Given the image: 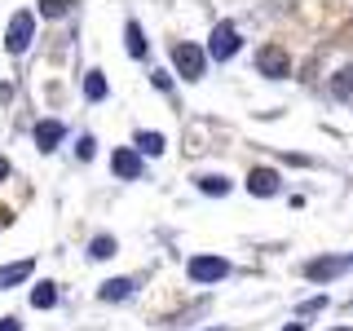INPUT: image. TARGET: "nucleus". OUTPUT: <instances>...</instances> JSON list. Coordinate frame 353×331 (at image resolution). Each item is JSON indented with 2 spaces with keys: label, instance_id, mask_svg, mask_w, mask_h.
Instances as JSON below:
<instances>
[{
  "label": "nucleus",
  "instance_id": "20",
  "mask_svg": "<svg viewBox=\"0 0 353 331\" xmlns=\"http://www.w3.org/2000/svg\"><path fill=\"white\" fill-rule=\"evenodd\" d=\"M75 154H80V159H93V154H97V141H93V137L84 132V137L75 141Z\"/></svg>",
  "mask_w": 353,
  "mask_h": 331
},
{
  "label": "nucleus",
  "instance_id": "23",
  "mask_svg": "<svg viewBox=\"0 0 353 331\" xmlns=\"http://www.w3.org/2000/svg\"><path fill=\"white\" fill-rule=\"evenodd\" d=\"M5 177H9V159H5V154H0V181H5Z\"/></svg>",
  "mask_w": 353,
  "mask_h": 331
},
{
  "label": "nucleus",
  "instance_id": "21",
  "mask_svg": "<svg viewBox=\"0 0 353 331\" xmlns=\"http://www.w3.org/2000/svg\"><path fill=\"white\" fill-rule=\"evenodd\" d=\"M318 309H327V296H314V301H305L301 314H318Z\"/></svg>",
  "mask_w": 353,
  "mask_h": 331
},
{
  "label": "nucleus",
  "instance_id": "26",
  "mask_svg": "<svg viewBox=\"0 0 353 331\" xmlns=\"http://www.w3.org/2000/svg\"><path fill=\"white\" fill-rule=\"evenodd\" d=\"M0 225H9V212H0Z\"/></svg>",
  "mask_w": 353,
  "mask_h": 331
},
{
  "label": "nucleus",
  "instance_id": "15",
  "mask_svg": "<svg viewBox=\"0 0 353 331\" xmlns=\"http://www.w3.org/2000/svg\"><path fill=\"white\" fill-rule=\"evenodd\" d=\"M84 97H88V102H102V97H106V75L102 71L84 75Z\"/></svg>",
  "mask_w": 353,
  "mask_h": 331
},
{
  "label": "nucleus",
  "instance_id": "19",
  "mask_svg": "<svg viewBox=\"0 0 353 331\" xmlns=\"http://www.w3.org/2000/svg\"><path fill=\"white\" fill-rule=\"evenodd\" d=\"M40 14H44V18H66V0H44Z\"/></svg>",
  "mask_w": 353,
  "mask_h": 331
},
{
  "label": "nucleus",
  "instance_id": "24",
  "mask_svg": "<svg viewBox=\"0 0 353 331\" xmlns=\"http://www.w3.org/2000/svg\"><path fill=\"white\" fill-rule=\"evenodd\" d=\"M9 93H14V88H9V84H0V102H9Z\"/></svg>",
  "mask_w": 353,
  "mask_h": 331
},
{
  "label": "nucleus",
  "instance_id": "11",
  "mask_svg": "<svg viewBox=\"0 0 353 331\" xmlns=\"http://www.w3.org/2000/svg\"><path fill=\"white\" fill-rule=\"evenodd\" d=\"M132 287H137L132 279H110V283H102V292H97V296H102V301H128Z\"/></svg>",
  "mask_w": 353,
  "mask_h": 331
},
{
  "label": "nucleus",
  "instance_id": "5",
  "mask_svg": "<svg viewBox=\"0 0 353 331\" xmlns=\"http://www.w3.org/2000/svg\"><path fill=\"white\" fill-rule=\"evenodd\" d=\"M185 274H190L194 283H221L230 274V265L221 261V257H194L190 265H185Z\"/></svg>",
  "mask_w": 353,
  "mask_h": 331
},
{
  "label": "nucleus",
  "instance_id": "2",
  "mask_svg": "<svg viewBox=\"0 0 353 331\" xmlns=\"http://www.w3.org/2000/svg\"><path fill=\"white\" fill-rule=\"evenodd\" d=\"M172 66L185 75V80H203V66H208V53L199 49V44L190 40H181V44H172Z\"/></svg>",
  "mask_w": 353,
  "mask_h": 331
},
{
  "label": "nucleus",
  "instance_id": "29",
  "mask_svg": "<svg viewBox=\"0 0 353 331\" xmlns=\"http://www.w3.org/2000/svg\"><path fill=\"white\" fill-rule=\"evenodd\" d=\"M349 265H353V257H349Z\"/></svg>",
  "mask_w": 353,
  "mask_h": 331
},
{
  "label": "nucleus",
  "instance_id": "18",
  "mask_svg": "<svg viewBox=\"0 0 353 331\" xmlns=\"http://www.w3.org/2000/svg\"><path fill=\"white\" fill-rule=\"evenodd\" d=\"M137 150L150 154V159H154V154H163V132H137Z\"/></svg>",
  "mask_w": 353,
  "mask_h": 331
},
{
  "label": "nucleus",
  "instance_id": "25",
  "mask_svg": "<svg viewBox=\"0 0 353 331\" xmlns=\"http://www.w3.org/2000/svg\"><path fill=\"white\" fill-rule=\"evenodd\" d=\"M283 331H305V327H301V323H292V327H283Z\"/></svg>",
  "mask_w": 353,
  "mask_h": 331
},
{
  "label": "nucleus",
  "instance_id": "7",
  "mask_svg": "<svg viewBox=\"0 0 353 331\" xmlns=\"http://www.w3.org/2000/svg\"><path fill=\"white\" fill-rule=\"evenodd\" d=\"M110 172H115L119 181H137V177H141V154L128 150V146H119L115 154H110Z\"/></svg>",
  "mask_w": 353,
  "mask_h": 331
},
{
  "label": "nucleus",
  "instance_id": "22",
  "mask_svg": "<svg viewBox=\"0 0 353 331\" xmlns=\"http://www.w3.org/2000/svg\"><path fill=\"white\" fill-rule=\"evenodd\" d=\"M0 331H22V323L18 318H0Z\"/></svg>",
  "mask_w": 353,
  "mask_h": 331
},
{
  "label": "nucleus",
  "instance_id": "16",
  "mask_svg": "<svg viewBox=\"0 0 353 331\" xmlns=\"http://www.w3.org/2000/svg\"><path fill=\"white\" fill-rule=\"evenodd\" d=\"M331 93H336V97H353V66H340V71L331 75Z\"/></svg>",
  "mask_w": 353,
  "mask_h": 331
},
{
  "label": "nucleus",
  "instance_id": "12",
  "mask_svg": "<svg viewBox=\"0 0 353 331\" xmlns=\"http://www.w3.org/2000/svg\"><path fill=\"white\" fill-rule=\"evenodd\" d=\"M58 305V287L53 283H36L31 287V309H53Z\"/></svg>",
  "mask_w": 353,
  "mask_h": 331
},
{
  "label": "nucleus",
  "instance_id": "28",
  "mask_svg": "<svg viewBox=\"0 0 353 331\" xmlns=\"http://www.w3.org/2000/svg\"><path fill=\"white\" fill-rule=\"evenodd\" d=\"M208 331H221V327H208Z\"/></svg>",
  "mask_w": 353,
  "mask_h": 331
},
{
  "label": "nucleus",
  "instance_id": "9",
  "mask_svg": "<svg viewBox=\"0 0 353 331\" xmlns=\"http://www.w3.org/2000/svg\"><path fill=\"white\" fill-rule=\"evenodd\" d=\"M31 137H36V150H44V154H49V150H58V141L66 137V128L58 124V119H40Z\"/></svg>",
  "mask_w": 353,
  "mask_h": 331
},
{
  "label": "nucleus",
  "instance_id": "1",
  "mask_svg": "<svg viewBox=\"0 0 353 331\" xmlns=\"http://www.w3.org/2000/svg\"><path fill=\"white\" fill-rule=\"evenodd\" d=\"M36 40V14L31 9H18L9 18V31H5V49L9 53H27V44Z\"/></svg>",
  "mask_w": 353,
  "mask_h": 331
},
{
  "label": "nucleus",
  "instance_id": "4",
  "mask_svg": "<svg viewBox=\"0 0 353 331\" xmlns=\"http://www.w3.org/2000/svg\"><path fill=\"white\" fill-rule=\"evenodd\" d=\"M256 71L270 75V80H283V75L292 71V58H287L283 44H265V49L256 53Z\"/></svg>",
  "mask_w": 353,
  "mask_h": 331
},
{
  "label": "nucleus",
  "instance_id": "27",
  "mask_svg": "<svg viewBox=\"0 0 353 331\" xmlns=\"http://www.w3.org/2000/svg\"><path fill=\"white\" fill-rule=\"evenodd\" d=\"M336 331H349V327H336Z\"/></svg>",
  "mask_w": 353,
  "mask_h": 331
},
{
  "label": "nucleus",
  "instance_id": "3",
  "mask_svg": "<svg viewBox=\"0 0 353 331\" xmlns=\"http://www.w3.org/2000/svg\"><path fill=\"white\" fill-rule=\"evenodd\" d=\"M239 27H234V22H216V27H212V40H208V53H212V58L216 62H230V58H234V53H239Z\"/></svg>",
  "mask_w": 353,
  "mask_h": 331
},
{
  "label": "nucleus",
  "instance_id": "8",
  "mask_svg": "<svg viewBox=\"0 0 353 331\" xmlns=\"http://www.w3.org/2000/svg\"><path fill=\"white\" fill-rule=\"evenodd\" d=\"M279 172H274V168H252L248 172V190L252 194H256V199H270V194H279Z\"/></svg>",
  "mask_w": 353,
  "mask_h": 331
},
{
  "label": "nucleus",
  "instance_id": "10",
  "mask_svg": "<svg viewBox=\"0 0 353 331\" xmlns=\"http://www.w3.org/2000/svg\"><path fill=\"white\" fill-rule=\"evenodd\" d=\"M31 270H36V261H14V265H5V270H0V292H5V287H14V283H22V279H27V274Z\"/></svg>",
  "mask_w": 353,
  "mask_h": 331
},
{
  "label": "nucleus",
  "instance_id": "13",
  "mask_svg": "<svg viewBox=\"0 0 353 331\" xmlns=\"http://www.w3.org/2000/svg\"><path fill=\"white\" fill-rule=\"evenodd\" d=\"M124 40H128V53H132V58H146L150 44H146V31H141L137 22H128V27H124Z\"/></svg>",
  "mask_w": 353,
  "mask_h": 331
},
{
  "label": "nucleus",
  "instance_id": "17",
  "mask_svg": "<svg viewBox=\"0 0 353 331\" xmlns=\"http://www.w3.org/2000/svg\"><path fill=\"white\" fill-rule=\"evenodd\" d=\"M199 181V190L203 194H230V181L225 177H216V172H203V177H194Z\"/></svg>",
  "mask_w": 353,
  "mask_h": 331
},
{
  "label": "nucleus",
  "instance_id": "6",
  "mask_svg": "<svg viewBox=\"0 0 353 331\" xmlns=\"http://www.w3.org/2000/svg\"><path fill=\"white\" fill-rule=\"evenodd\" d=\"M349 270V257H318V261H309L305 265V279H314V283H331L336 274H345Z\"/></svg>",
  "mask_w": 353,
  "mask_h": 331
},
{
  "label": "nucleus",
  "instance_id": "14",
  "mask_svg": "<svg viewBox=\"0 0 353 331\" xmlns=\"http://www.w3.org/2000/svg\"><path fill=\"white\" fill-rule=\"evenodd\" d=\"M115 252H119V243L110 239V234H97L93 243H88V257H93V261H110Z\"/></svg>",
  "mask_w": 353,
  "mask_h": 331
}]
</instances>
